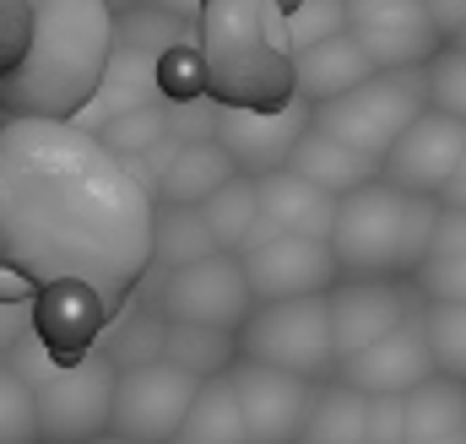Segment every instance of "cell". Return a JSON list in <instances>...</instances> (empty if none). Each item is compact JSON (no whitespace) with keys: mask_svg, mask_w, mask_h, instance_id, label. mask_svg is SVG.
<instances>
[{"mask_svg":"<svg viewBox=\"0 0 466 444\" xmlns=\"http://www.w3.org/2000/svg\"><path fill=\"white\" fill-rule=\"evenodd\" d=\"M152 179L82 130L0 125V304L76 363L152 271Z\"/></svg>","mask_w":466,"mask_h":444,"instance_id":"cell-1","label":"cell"},{"mask_svg":"<svg viewBox=\"0 0 466 444\" xmlns=\"http://www.w3.org/2000/svg\"><path fill=\"white\" fill-rule=\"evenodd\" d=\"M115 11L98 0H33V38L11 76H0V125L44 119L82 125L115 60Z\"/></svg>","mask_w":466,"mask_h":444,"instance_id":"cell-2","label":"cell"},{"mask_svg":"<svg viewBox=\"0 0 466 444\" xmlns=\"http://www.w3.org/2000/svg\"><path fill=\"white\" fill-rule=\"evenodd\" d=\"M201 66H207V98L218 109L277 114L293 104V60L271 38V5L255 0H207L201 5Z\"/></svg>","mask_w":466,"mask_h":444,"instance_id":"cell-3","label":"cell"},{"mask_svg":"<svg viewBox=\"0 0 466 444\" xmlns=\"http://www.w3.org/2000/svg\"><path fill=\"white\" fill-rule=\"evenodd\" d=\"M434 227H440V201L374 179L369 190L337 207L331 255L352 282H401L418 277V266L434 255Z\"/></svg>","mask_w":466,"mask_h":444,"instance_id":"cell-4","label":"cell"},{"mask_svg":"<svg viewBox=\"0 0 466 444\" xmlns=\"http://www.w3.org/2000/svg\"><path fill=\"white\" fill-rule=\"evenodd\" d=\"M5 368L33 390L38 434L49 444H93L109 434L115 385H119V368L109 363V352L93 347L87 358L66 363V358H55L38 336L27 331L5 352Z\"/></svg>","mask_w":466,"mask_h":444,"instance_id":"cell-5","label":"cell"},{"mask_svg":"<svg viewBox=\"0 0 466 444\" xmlns=\"http://www.w3.org/2000/svg\"><path fill=\"white\" fill-rule=\"evenodd\" d=\"M429 114V71H380L348 98L315 109V130L352 146L369 163H385L390 146Z\"/></svg>","mask_w":466,"mask_h":444,"instance_id":"cell-6","label":"cell"},{"mask_svg":"<svg viewBox=\"0 0 466 444\" xmlns=\"http://www.w3.org/2000/svg\"><path fill=\"white\" fill-rule=\"evenodd\" d=\"M238 363H260L293 379H337V341L326 298H288V304H255V315L238 331Z\"/></svg>","mask_w":466,"mask_h":444,"instance_id":"cell-7","label":"cell"},{"mask_svg":"<svg viewBox=\"0 0 466 444\" xmlns=\"http://www.w3.org/2000/svg\"><path fill=\"white\" fill-rule=\"evenodd\" d=\"M255 304H288V298H326L342 282V266L331 255V244L315 238H293L277 227H255V238L233 255Z\"/></svg>","mask_w":466,"mask_h":444,"instance_id":"cell-8","label":"cell"},{"mask_svg":"<svg viewBox=\"0 0 466 444\" xmlns=\"http://www.w3.org/2000/svg\"><path fill=\"white\" fill-rule=\"evenodd\" d=\"M348 38L363 49V60L380 71H429V60L445 49L434 11L418 0H352Z\"/></svg>","mask_w":466,"mask_h":444,"instance_id":"cell-9","label":"cell"},{"mask_svg":"<svg viewBox=\"0 0 466 444\" xmlns=\"http://www.w3.org/2000/svg\"><path fill=\"white\" fill-rule=\"evenodd\" d=\"M196 396H201V385L185 379L179 368H168L163 358L141 363V368H125L115 385L109 434L130 444H174V434L185 429V418L196 407Z\"/></svg>","mask_w":466,"mask_h":444,"instance_id":"cell-10","label":"cell"},{"mask_svg":"<svg viewBox=\"0 0 466 444\" xmlns=\"http://www.w3.org/2000/svg\"><path fill=\"white\" fill-rule=\"evenodd\" d=\"M157 309L168 326H207V331L238 336L244 320L255 315V293L233 255H212L190 271H174L157 293Z\"/></svg>","mask_w":466,"mask_h":444,"instance_id":"cell-11","label":"cell"},{"mask_svg":"<svg viewBox=\"0 0 466 444\" xmlns=\"http://www.w3.org/2000/svg\"><path fill=\"white\" fill-rule=\"evenodd\" d=\"M326 309H331L337 368L348 358H358V352H369L374 341H385L390 331H401L407 320L423 315L418 288H407V282H352V277H342L326 293Z\"/></svg>","mask_w":466,"mask_h":444,"instance_id":"cell-12","label":"cell"},{"mask_svg":"<svg viewBox=\"0 0 466 444\" xmlns=\"http://www.w3.org/2000/svg\"><path fill=\"white\" fill-rule=\"evenodd\" d=\"M309 125H315V109L309 104H288V109L277 114H244V109H223L218 114V146L228 152L233 174L238 179H271V174H282L288 163H293V152H299V141L309 136Z\"/></svg>","mask_w":466,"mask_h":444,"instance_id":"cell-13","label":"cell"},{"mask_svg":"<svg viewBox=\"0 0 466 444\" xmlns=\"http://www.w3.org/2000/svg\"><path fill=\"white\" fill-rule=\"evenodd\" d=\"M228 390L238 401L249 444L304 439V423H309V407H315V385L309 379H293V374H277V368H260V363H233Z\"/></svg>","mask_w":466,"mask_h":444,"instance_id":"cell-14","label":"cell"},{"mask_svg":"<svg viewBox=\"0 0 466 444\" xmlns=\"http://www.w3.org/2000/svg\"><path fill=\"white\" fill-rule=\"evenodd\" d=\"M461 157H466V125L451 119V114L429 109L396 146H390V157L380 163V179L396 185V190H407V196L440 201V196L451 190Z\"/></svg>","mask_w":466,"mask_h":444,"instance_id":"cell-15","label":"cell"},{"mask_svg":"<svg viewBox=\"0 0 466 444\" xmlns=\"http://www.w3.org/2000/svg\"><path fill=\"white\" fill-rule=\"evenodd\" d=\"M337 379L348 390H358V396H369V401H380V396H412L418 385H429L434 379V358H429L423 315L407 320L401 331H390L385 341H374L369 352L348 358L337 368Z\"/></svg>","mask_w":466,"mask_h":444,"instance_id":"cell-16","label":"cell"},{"mask_svg":"<svg viewBox=\"0 0 466 444\" xmlns=\"http://www.w3.org/2000/svg\"><path fill=\"white\" fill-rule=\"evenodd\" d=\"M152 201L157 207H179V212H201L223 185H233L238 174H233L228 152L218 146V141H196V146H163V152H152Z\"/></svg>","mask_w":466,"mask_h":444,"instance_id":"cell-17","label":"cell"},{"mask_svg":"<svg viewBox=\"0 0 466 444\" xmlns=\"http://www.w3.org/2000/svg\"><path fill=\"white\" fill-rule=\"evenodd\" d=\"M260 190V222L277 227V233H293V238H315V244H331V227H337V207L326 190H315L309 179H299L293 168L271 174L255 185Z\"/></svg>","mask_w":466,"mask_h":444,"instance_id":"cell-18","label":"cell"},{"mask_svg":"<svg viewBox=\"0 0 466 444\" xmlns=\"http://www.w3.org/2000/svg\"><path fill=\"white\" fill-rule=\"evenodd\" d=\"M369 76H374V66L363 60V49L352 44L348 33L293 55V98L309 104V109H326V104L348 98L352 87H363Z\"/></svg>","mask_w":466,"mask_h":444,"instance_id":"cell-19","label":"cell"},{"mask_svg":"<svg viewBox=\"0 0 466 444\" xmlns=\"http://www.w3.org/2000/svg\"><path fill=\"white\" fill-rule=\"evenodd\" d=\"M288 168H293L299 179H309L315 190H326L331 201H348V196L369 190V185L380 179V163H369V157H358L352 146L331 141V136H320L315 125H309V136L299 141V152H293Z\"/></svg>","mask_w":466,"mask_h":444,"instance_id":"cell-20","label":"cell"},{"mask_svg":"<svg viewBox=\"0 0 466 444\" xmlns=\"http://www.w3.org/2000/svg\"><path fill=\"white\" fill-rule=\"evenodd\" d=\"M163 363L196 385L228 379L233 363H238V336L207 331V326H163Z\"/></svg>","mask_w":466,"mask_h":444,"instance_id":"cell-21","label":"cell"},{"mask_svg":"<svg viewBox=\"0 0 466 444\" xmlns=\"http://www.w3.org/2000/svg\"><path fill=\"white\" fill-rule=\"evenodd\" d=\"M212 255H218V244H212L201 212H179V207L152 212V266H163L174 277V271H190V266H201Z\"/></svg>","mask_w":466,"mask_h":444,"instance_id":"cell-22","label":"cell"},{"mask_svg":"<svg viewBox=\"0 0 466 444\" xmlns=\"http://www.w3.org/2000/svg\"><path fill=\"white\" fill-rule=\"evenodd\" d=\"M401 412H407V444H429L466 429V385L456 379H429L418 385L412 396H401Z\"/></svg>","mask_w":466,"mask_h":444,"instance_id":"cell-23","label":"cell"},{"mask_svg":"<svg viewBox=\"0 0 466 444\" xmlns=\"http://www.w3.org/2000/svg\"><path fill=\"white\" fill-rule=\"evenodd\" d=\"M363 434H369V396L348 390L342 379L315 385V407L299 444H363Z\"/></svg>","mask_w":466,"mask_h":444,"instance_id":"cell-24","label":"cell"},{"mask_svg":"<svg viewBox=\"0 0 466 444\" xmlns=\"http://www.w3.org/2000/svg\"><path fill=\"white\" fill-rule=\"evenodd\" d=\"M201 222H207L218 255H238V249L255 238V227H260V190H255V179L223 185V190L201 207Z\"/></svg>","mask_w":466,"mask_h":444,"instance_id":"cell-25","label":"cell"},{"mask_svg":"<svg viewBox=\"0 0 466 444\" xmlns=\"http://www.w3.org/2000/svg\"><path fill=\"white\" fill-rule=\"evenodd\" d=\"M348 33V5L342 0H304V5H271V38L282 44V55H304L326 38Z\"/></svg>","mask_w":466,"mask_h":444,"instance_id":"cell-26","label":"cell"},{"mask_svg":"<svg viewBox=\"0 0 466 444\" xmlns=\"http://www.w3.org/2000/svg\"><path fill=\"white\" fill-rule=\"evenodd\" d=\"M174 444H249V434H244V418H238V401H233V390H228V379L201 385V396H196V407H190L185 429L174 434Z\"/></svg>","mask_w":466,"mask_h":444,"instance_id":"cell-27","label":"cell"},{"mask_svg":"<svg viewBox=\"0 0 466 444\" xmlns=\"http://www.w3.org/2000/svg\"><path fill=\"white\" fill-rule=\"evenodd\" d=\"M93 136L115 152L119 163H136V168H141V157H152V152L168 146V114L157 109V104H147V109L119 114V119H109V125H98Z\"/></svg>","mask_w":466,"mask_h":444,"instance_id":"cell-28","label":"cell"},{"mask_svg":"<svg viewBox=\"0 0 466 444\" xmlns=\"http://www.w3.org/2000/svg\"><path fill=\"white\" fill-rule=\"evenodd\" d=\"M423 336L434 374L466 385V304H423Z\"/></svg>","mask_w":466,"mask_h":444,"instance_id":"cell-29","label":"cell"},{"mask_svg":"<svg viewBox=\"0 0 466 444\" xmlns=\"http://www.w3.org/2000/svg\"><path fill=\"white\" fill-rule=\"evenodd\" d=\"M152 87L168 98V104H201L207 98V66H201V49L196 44H174L152 60Z\"/></svg>","mask_w":466,"mask_h":444,"instance_id":"cell-30","label":"cell"},{"mask_svg":"<svg viewBox=\"0 0 466 444\" xmlns=\"http://www.w3.org/2000/svg\"><path fill=\"white\" fill-rule=\"evenodd\" d=\"M38 407H33V390L5 368L0 358V444H38Z\"/></svg>","mask_w":466,"mask_h":444,"instance_id":"cell-31","label":"cell"},{"mask_svg":"<svg viewBox=\"0 0 466 444\" xmlns=\"http://www.w3.org/2000/svg\"><path fill=\"white\" fill-rule=\"evenodd\" d=\"M429 109L466 125V55L451 44L429 60Z\"/></svg>","mask_w":466,"mask_h":444,"instance_id":"cell-32","label":"cell"},{"mask_svg":"<svg viewBox=\"0 0 466 444\" xmlns=\"http://www.w3.org/2000/svg\"><path fill=\"white\" fill-rule=\"evenodd\" d=\"M412 288H418V298L423 304H466V255H434V260H423L418 266V277H412Z\"/></svg>","mask_w":466,"mask_h":444,"instance_id":"cell-33","label":"cell"},{"mask_svg":"<svg viewBox=\"0 0 466 444\" xmlns=\"http://www.w3.org/2000/svg\"><path fill=\"white\" fill-rule=\"evenodd\" d=\"M33 38V0H0V76H11Z\"/></svg>","mask_w":466,"mask_h":444,"instance_id":"cell-34","label":"cell"},{"mask_svg":"<svg viewBox=\"0 0 466 444\" xmlns=\"http://www.w3.org/2000/svg\"><path fill=\"white\" fill-rule=\"evenodd\" d=\"M363 444H407V412H401V396H380L369 401V434Z\"/></svg>","mask_w":466,"mask_h":444,"instance_id":"cell-35","label":"cell"},{"mask_svg":"<svg viewBox=\"0 0 466 444\" xmlns=\"http://www.w3.org/2000/svg\"><path fill=\"white\" fill-rule=\"evenodd\" d=\"M434 255H440V260H445V255H466V212H456V207H440ZM434 255H429V260H434Z\"/></svg>","mask_w":466,"mask_h":444,"instance_id":"cell-36","label":"cell"},{"mask_svg":"<svg viewBox=\"0 0 466 444\" xmlns=\"http://www.w3.org/2000/svg\"><path fill=\"white\" fill-rule=\"evenodd\" d=\"M440 207H456V212H466V157H461V168H456V179H451V190L440 196Z\"/></svg>","mask_w":466,"mask_h":444,"instance_id":"cell-37","label":"cell"},{"mask_svg":"<svg viewBox=\"0 0 466 444\" xmlns=\"http://www.w3.org/2000/svg\"><path fill=\"white\" fill-rule=\"evenodd\" d=\"M429 444H466V429H456V434H445V439H429Z\"/></svg>","mask_w":466,"mask_h":444,"instance_id":"cell-38","label":"cell"},{"mask_svg":"<svg viewBox=\"0 0 466 444\" xmlns=\"http://www.w3.org/2000/svg\"><path fill=\"white\" fill-rule=\"evenodd\" d=\"M93 444H130V439H115V434H104V439H93Z\"/></svg>","mask_w":466,"mask_h":444,"instance_id":"cell-39","label":"cell"},{"mask_svg":"<svg viewBox=\"0 0 466 444\" xmlns=\"http://www.w3.org/2000/svg\"><path fill=\"white\" fill-rule=\"evenodd\" d=\"M451 49H461V55H466V33H461V38H456V44H451Z\"/></svg>","mask_w":466,"mask_h":444,"instance_id":"cell-40","label":"cell"}]
</instances>
